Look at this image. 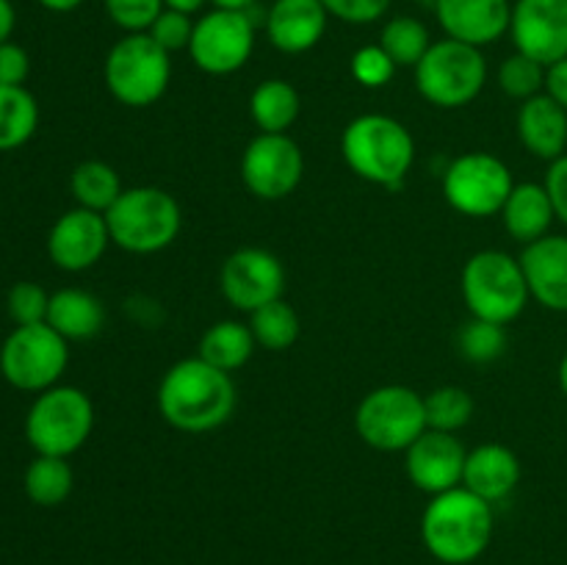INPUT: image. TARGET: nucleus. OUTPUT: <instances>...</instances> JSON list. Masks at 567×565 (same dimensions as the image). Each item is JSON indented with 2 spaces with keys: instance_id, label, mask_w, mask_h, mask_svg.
Returning a JSON list of instances; mask_svg holds the SVG:
<instances>
[{
  "instance_id": "f257e3e1",
  "label": "nucleus",
  "mask_w": 567,
  "mask_h": 565,
  "mask_svg": "<svg viewBox=\"0 0 567 565\" xmlns=\"http://www.w3.org/2000/svg\"><path fill=\"white\" fill-rule=\"evenodd\" d=\"M238 393L233 374L205 363L199 355L177 360L158 386V413L175 430L199 435L219 430L236 410Z\"/></svg>"
},
{
  "instance_id": "f03ea898",
  "label": "nucleus",
  "mask_w": 567,
  "mask_h": 565,
  "mask_svg": "<svg viewBox=\"0 0 567 565\" xmlns=\"http://www.w3.org/2000/svg\"><path fill=\"white\" fill-rule=\"evenodd\" d=\"M421 537L426 552L446 565H468L487 552L493 537V504L452 487L430 499L421 518Z\"/></svg>"
},
{
  "instance_id": "7ed1b4c3",
  "label": "nucleus",
  "mask_w": 567,
  "mask_h": 565,
  "mask_svg": "<svg viewBox=\"0 0 567 565\" xmlns=\"http://www.w3.org/2000/svg\"><path fill=\"white\" fill-rule=\"evenodd\" d=\"M341 155L365 183L399 188L415 161L413 133L388 114H360L343 127Z\"/></svg>"
},
{
  "instance_id": "20e7f679",
  "label": "nucleus",
  "mask_w": 567,
  "mask_h": 565,
  "mask_svg": "<svg viewBox=\"0 0 567 565\" xmlns=\"http://www.w3.org/2000/svg\"><path fill=\"white\" fill-rule=\"evenodd\" d=\"M111 244L131 255H153L175 244L183 210L169 192L158 186H133L105 210Z\"/></svg>"
},
{
  "instance_id": "39448f33",
  "label": "nucleus",
  "mask_w": 567,
  "mask_h": 565,
  "mask_svg": "<svg viewBox=\"0 0 567 565\" xmlns=\"http://www.w3.org/2000/svg\"><path fill=\"white\" fill-rule=\"evenodd\" d=\"M460 291L471 316L504 327L518 319L532 299L520 260L504 249H480L471 255L460 275Z\"/></svg>"
},
{
  "instance_id": "423d86ee",
  "label": "nucleus",
  "mask_w": 567,
  "mask_h": 565,
  "mask_svg": "<svg viewBox=\"0 0 567 565\" xmlns=\"http://www.w3.org/2000/svg\"><path fill=\"white\" fill-rule=\"evenodd\" d=\"M105 89L127 109L158 103L172 81V55L150 33H125L105 55Z\"/></svg>"
},
{
  "instance_id": "0eeeda50",
  "label": "nucleus",
  "mask_w": 567,
  "mask_h": 565,
  "mask_svg": "<svg viewBox=\"0 0 567 565\" xmlns=\"http://www.w3.org/2000/svg\"><path fill=\"white\" fill-rule=\"evenodd\" d=\"M94 430V404L75 386H53L37 393L25 413V438L37 454L70 458Z\"/></svg>"
},
{
  "instance_id": "6e6552de",
  "label": "nucleus",
  "mask_w": 567,
  "mask_h": 565,
  "mask_svg": "<svg viewBox=\"0 0 567 565\" xmlns=\"http://www.w3.org/2000/svg\"><path fill=\"white\" fill-rule=\"evenodd\" d=\"M487 83V61L480 48L441 39L432 42L424 59L415 66V89L435 109H463L474 103Z\"/></svg>"
},
{
  "instance_id": "1a4fd4ad",
  "label": "nucleus",
  "mask_w": 567,
  "mask_h": 565,
  "mask_svg": "<svg viewBox=\"0 0 567 565\" xmlns=\"http://www.w3.org/2000/svg\"><path fill=\"white\" fill-rule=\"evenodd\" d=\"M354 430L377 452H408L426 432L424 397L408 386H380L363 397L354 413Z\"/></svg>"
},
{
  "instance_id": "9d476101",
  "label": "nucleus",
  "mask_w": 567,
  "mask_h": 565,
  "mask_svg": "<svg viewBox=\"0 0 567 565\" xmlns=\"http://www.w3.org/2000/svg\"><path fill=\"white\" fill-rule=\"evenodd\" d=\"M66 338L59 336L48 321L42 325L14 327L0 343V374L17 391L42 393L59 386L66 363H70V347Z\"/></svg>"
},
{
  "instance_id": "9b49d317",
  "label": "nucleus",
  "mask_w": 567,
  "mask_h": 565,
  "mask_svg": "<svg viewBox=\"0 0 567 565\" xmlns=\"http://www.w3.org/2000/svg\"><path fill=\"white\" fill-rule=\"evenodd\" d=\"M513 188L515 181L509 166L498 155L482 150L463 153L443 172V197L457 214L471 219L502 214Z\"/></svg>"
},
{
  "instance_id": "f8f14e48",
  "label": "nucleus",
  "mask_w": 567,
  "mask_h": 565,
  "mask_svg": "<svg viewBox=\"0 0 567 565\" xmlns=\"http://www.w3.org/2000/svg\"><path fill=\"white\" fill-rule=\"evenodd\" d=\"M252 50L255 22L249 11L214 9L194 22L188 55L208 75H233L252 59Z\"/></svg>"
},
{
  "instance_id": "ddd939ff",
  "label": "nucleus",
  "mask_w": 567,
  "mask_h": 565,
  "mask_svg": "<svg viewBox=\"0 0 567 565\" xmlns=\"http://www.w3.org/2000/svg\"><path fill=\"white\" fill-rule=\"evenodd\" d=\"M302 175V147L288 133H258L241 155L244 186L266 203H277L297 192Z\"/></svg>"
},
{
  "instance_id": "4468645a",
  "label": "nucleus",
  "mask_w": 567,
  "mask_h": 565,
  "mask_svg": "<svg viewBox=\"0 0 567 565\" xmlns=\"http://www.w3.org/2000/svg\"><path fill=\"white\" fill-rule=\"evenodd\" d=\"M221 297L244 314H255L264 305L282 299L286 266L264 247H241L225 258L219 269Z\"/></svg>"
},
{
  "instance_id": "2eb2a0df",
  "label": "nucleus",
  "mask_w": 567,
  "mask_h": 565,
  "mask_svg": "<svg viewBox=\"0 0 567 565\" xmlns=\"http://www.w3.org/2000/svg\"><path fill=\"white\" fill-rule=\"evenodd\" d=\"M509 37L543 66L567 59V0H515Z\"/></svg>"
},
{
  "instance_id": "dca6fc26",
  "label": "nucleus",
  "mask_w": 567,
  "mask_h": 565,
  "mask_svg": "<svg viewBox=\"0 0 567 565\" xmlns=\"http://www.w3.org/2000/svg\"><path fill=\"white\" fill-rule=\"evenodd\" d=\"M468 449L454 432L426 430L404 452V471L419 491L437 496L463 485Z\"/></svg>"
},
{
  "instance_id": "f3484780",
  "label": "nucleus",
  "mask_w": 567,
  "mask_h": 565,
  "mask_svg": "<svg viewBox=\"0 0 567 565\" xmlns=\"http://www.w3.org/2000/svg\"><path fill=\"white\" fill-rule=\"evenodd\" d=\"M111 236L105 216L75 205L61 214L48 233V255L64 271H86L103 260Z\"/></svg>"
},
{
  "instance_id": "a211bd4d",
  "label": "nucleus",
  "mask_w": 567,
  "mask_h": 565,
  "mask_svg": "<svg viewBox=\"0 0 567 565\" xmlns=\"http://www.w3.org/2000/svg\"><path fill=\"white\" fill-rule=\"evenodd\" d=\"M435 14L449 39L485 48L509 33V0H435Z\"/></svg>"
},
{
  "instance_id": "6ab92c4d",
  "label": "nucleus",
  "mask_w": 567,
  "mask_h": 565,
  "mask_svg": "<svg viewBox=\"0 0 567 565\" xmlns=\"http://www.w3.org/2000/svg\"><path fill=\"white\" fill-rule=\"evenodd\" d=\"M529 297L551 314H567V236H548L526 244L520 253Z\"/></svg>"
},
{
  "instance_id": "aec40b11",
  "label": "nucleus",
  "mask_w": 567,
  "mask_h": 565,
  "mask_svg": "<svg viewBox=\"0 0 567 565\" xmlns=\"http://www.w3.org/2000/svg\"><path fill=\"white\" fill-rule=\"evenodd\" d=\"M327 20L321 0H275L266 14V37L280 53H308L324 39Z\"/></svg>"
},
{
  "instance_id": "412c9836",
  "label": "nucleus",
  "mask_w": 567,
  "mask_h": 565,
  "mask_svg": "<svg viewBox=\"0 0 567 565\" xmlns=\"http://www.w3.org/2000/svg\"><path fill=\"white\" fill-rule=\"evenodd\" d=\"M520 144L526 153L540 161H557L567 153V111L551 94H537L520 103L518 120H515Z\"/></svg>"
},
{
  "instance_id": "4be33fe9",
  "label": "nucleus",
  "mask_w": 567,
  "mask_h": 565,
  "mask_svg": "<svg viewBox=\"0 0 567 565\" xmlns=\"http://www.w3.org/2000/svg\"><path fill=\"white\" fill-rule=\"evenodd\" d=\"M520 460L504 443H482L465 458L463 487L485 502H502L518 487Z\"/></svg>"
},
{
  "instance_id": "5701e85b",
  "label": "nucleus",
  "mask_w": 567,
  "mask_h": 565,
  "mask_svg": "<svg viewBox=\"0 0 567 565\" xmlns=\"http://www.w3.org/2000/svg\"><path fill=\"white\" fill-rule=\"evenodd\" d=\"M498 216H502L504 230L509 233V238L524 244V247L548 236L554 219H557L551 197H548L543 183H515L513 194L507 197Z\"/></svg>"
},
{
  "instance_id": "b1692460",
  "label": "nucleus",
  "mask_w": 567,
  "mask_h": 565,
  "mask_svg": "<svg viewBox=\"0 0 567 565\" xmlns=\"http://www.w3.org/2000/svg\"><path fill=\"white\" fill-rule=\"evenodd\" d=\"M48 325L66 341H89L105 327V305L86 288H61L50 294Z\"/></svg>"
},
{
  "instance_id": "393cba45",
  "label": "nucleus",
  "mask_w": 567,
  "mask_h": 565,
  "mask_svg": "<svg viewBox=\"0 0 567 565\" xmlns=\"http://www.w3.org/2000/svg\"><path fill=\"white\" fill-rule=\"evenodd\" d=\"M255 347H258V341H255L252 330H249V321L244 325L238 319H221L203 332L197 355L205 363L233 374V371L249 363Z\"/></svg>"
},
{
  "instance_id": "a878e982",
  "label": "nucleus",
  "mask_w": 567,
  "mask_h": 565,
  "mask_svg": "<svg viewBox=\"0 0 567 565\" xmlns=\"http://www.w3.org/2000/svg\"><path fill=\"white\" fill-rule=\"evenodd\" d=\"M299 111H302V97L297 86L282 78H269L249 94V116L260 133H288Z\"/></svg>"
},
{
  "instance_id": "bb28decb",
  "label": "nucleus",
  "mask_w": 567,
  "mask_h": 565,
  "mask_svg": "<svg viewBox=\"0 0 567 565\" xmlns=\"http://www.w3.org/2000/svg\"><path fill=\"white\" fill-rule=\"evenodd\" d=\"M25 496L39 507H59L70 499L75 487V474L66 458H50V454H37L28 463L25 476H22Z\"/></svg>"
},
{
  "instance_id": "cd10ccee",
  "label": "nucleus",
  "mask_w": 567,
  "mask_h": 565,
  "mask_svg": "<svg viewBox=\"0 0 567 565\" xmlns=\"http://www.w3.org/2000/svg\"><path fill=\"white\" fill-rule=\"evenodd\" d=\"M39 127V103L25 86H0V153L20 150Z\"/></svg>"
},
{
  "instance_id": "c85d7f7f",
  "label": "nucleus",
  "mask_w": 567,
  "mask_h": 565,
  "mask_svg": "<svg viewBox=\"0 0 567 565\" xmlns=\"http://www.w3.org/2000/svg\"><path fill=\"white\" fill-rule=\"evenodd\" d=\"M70 192L81 208L105 214V210L120 199V194L125 192V188H122L120 172H116L114 166L105 164V161L92 158L81 161V164L72 170Z\"/></svg>"
},
{
  "instance_id": "c756f323",
  "label": "nucleus",
  "mask_w": 567,
  "mask_h": 565,
  "mask_svg": "<svg viewBox=\"0 0 567 565\" xmlns=\"http://www.w3.org/2000/svg\"><path fill=\"white\" fill-rule=\"evenodd\" d=\"M249 330H252L258 347L269 349V352H286L299 341L302 321L286 299H275L249 314Z\"/></svg>"
},
{
  "instance_id": "7c9ffc66",
  "label": "nucleus",
  "mask_w": 567,
  "mask_h": 565,
  "mask_svg": "<svg viewBox=\"0 0 567 565\" xmlns=\"http://www.w3.org/2000/svg\"><path fill=\"white\" fill-rule=\"evenodd\" d=\"M380 44L396 61V66H413L415 70L426 50L432 48V39L424 22H419L415 17H393L382 28Z\"/></svg>"
},
{
  "instance_id": "2f4dec72",
  "label": "nucleus",
  "mask_w": 567,
  "mask_h": 565,
  "mask_svg": "<svg viewBox=\"0 0 567 565\" xmlns=\"http://www.w3.org/2000/svg\"><path fill=\"white\" fill-rule=\"evenodd\" d=\"M424 408H426V427L430 430H441V432H454L463 430V427L471 424L474 419V397H471L465 388L460 386H441L435 391H430L424 397Z\"/></svg>"
},
{
  "instance_id": "473e14b6",
  "label": "nucleus",
  "mask_w": 567,
  "mask_h": 565,
  "mask_svg": "<svg viewBox=\"0 0 567 565\" xmlns=\"http://www.w3.org/2000/svg\"><path fill=\"white\" fill-rule=\"evenodd\" d=\"M546 72L548 66H543L540 61L529 59V55L515 50L513 55H507V59L498 64L496 81L498 89H502L507 97L524 103V100L537 97V94L546 92Z\"/></svg>"
},
{
  "instance_id": "72a5a7b5",
  "label": "nucleus",
  "mask_w": 567,
  "mask_h": 565,
  "mask_svg": "<svg viewBox=\"0 0 567 565\" xmlns=\"http://www.w3.org/2000/svg\"><path fill=\"white\" fill-rule=\"evenodd\" d=\"M457 349L465 360H471V363H493V360L502 358L504 349H507V330H504V325H496V321L471 316V319L460 327Z\"/></svg>"
},
{
  "instance_id": "f704fd0d",
  "label": "nucleus",
  "mask_w": 567,
  "mask_h": 565,
  "mask_svg": "<svg viewBox=\"0 0 567 565\" xmlns=\"http://www.w3.org/2000/svg\"><path fill=\"white\" fill-rule=\"evenodd\" d=\"M48 308H50V294L44 291L39 282L22 280L14 282L6 297V310H9L11 321L17 327H28V325H42L48 321Z\"/></svg>"
},
{
  "instance_id": "c9c22d12",
  "label": "nucleus",
  "mask_w": 567,
  "mask_h": 565,
  "mask_svg": "<svg viewBox=\"0 0 567 565\" xmlns=\"http://www.w3.org/2000/svg\"><path fill=\"white\" fill-rule=\"evenodd\" d=\"M103 6L109 20L125 33H147L164 11V0H103Z\"/></svg>"
},
{
  "instance_id": "e433bc0d",
  "label": "nucleus",
  "mask_w": 567,
  "mask_h": 565,
  "mask_svg": "<svg viewBox=\"0 0 567 565\" xmlns=\"http://www.w3.org/2000/svg\"><path fill=\"white\" fill-rule=\"evenodd\" d=\"M352 75L360 86L382 89L396 75V61L382 50V44H363L352 55Z\"/></svg>"
},
{
  "instance_id": "4c0bfd02",
  "label": "nucleus",
  "mask_w": 567,
  "mask_h": 565,
  "mask_svg": "<svg viewBox=\"0 0 567 565\" xmlns=\"http://www.w3.org/2000/svg\"><path fill=\"white\" fill-rule=\"evenodd\" d=\"M147 33L172 55L177 50H188L194 37V20L188 14H181V11L164 9Z\"/></svg>"
},
{
  "instance_id": "58836bf2",
  "label": "nucleus",
  "mask_w": 567,
  "mask_h": 565,
  "mask_svg": "<svg viewBox=\"0 0 567 565\" xmlns=\"http://www.w3.org/2000/svg\"><path fill=\"white\" fill-rule=\"evenodd\" d=\"M327 14L352 25H369L382 20L391 9V0H321Z\"/></svg>"
},
{
  "instance_id": "ea45409f",
  "label": "nucleus",
  "mask_w": 567,
  "mask_h": 565,
  "mask_svg": "<svg viewBox=\"0 0 567 565\" xmlns=\"http://www.w3.org/2000/svg\"><path fill=\"white\" fill-rule=\"evenodd\" d=\"M28 75H31L28 50L11 39L0 44V86H25Z\"/></svg>"
},
{
  "instance_id": "a19ab883",
  "label": "nucleus",
  "mask_w": 567,
  "mask_h": 565,
  "mask_svg": "<svg viewBox=\"0 0 567 565\" xmlns=\"http://www.w3.org/2000/svg\"><path fill=\"white\" fill-rule=\"evenodd\" d=\"M543 186H546L548 197H551L554 214H557V219L567 227V153L548 164Z\"/></svg>"
},
{
  "instance_id": "79ce46f5",
  "label": "nucleus",
  "mask_w": 567,
  "mask_h": 565,
  "mask_svg": "<svg viewBox=\"0 0 567 565\" xmlns=\"http://www.w3.org/2000/svg\"><path fill=\"white\" fill-rule=\"evenodd\" d=\"M546 94H551L559 105L567 111V59L548 66L546 72Z\"/></svg>"
},
{
  "instance_id": "37998d69",
  "label": "nucleus",
  "mask_w": 567,
  "mask_h": 565,
  "mask_svg": "<svg viewBox=\"0 0 567 565\" xmlns=\"http://www.w3.org/2000/svg\"><path fill=\"white\" fill-rule=\"evenodd\" d=\"M17 25V11L11 0H0V44L9 42Z\"/></svg>"
},
{
  "instance_id": "c03bdc74",
  "label": "nucleus",
  "mask_w": 567,
  "mask_h": 565,
  "mask_svg": "<svg viewBox=\"0 0 567 565\" xmlns=\"http://www.w3.org/2000/svg\"><path fill=\"white\" fill-rule=\"evenodd\" d=\"M208 3V0H164V9H172V11H181V14H197L203 6Z\"/></svg>"
},
{
  "instance_id": "a18cd8bd",
  "label": "nucleus",
  "mask_w": 567,
  "mask_h": 565,
  "mask_svg": "<svg viewBox=\"0 0 567 565\" xmlns=\"http://www.w3.org/2000/svg\"><path fill=\"white\" fill-rule=\"evenodd\" d=\"M42 9L55 11V14H66V11H75L78 6H83V0H37Z\"/></svg>"
},
{
  "instance_id": "49530a36",
  "label": "nucleus",
  "mask_w": 567,
  "mask_h": 565,
  "mask_svg": "<svg viewBox=\"0 0 567 565\" xmlns=\"http://www.w3.org/2000/svg\"><path fill=\"white\" fill-rule=\"evenodd\" d=\"M214 3V9H225V11H249L258 0H208Z\"/></svg>"
},
{
  "instance_id": "de8ad7c7",
  "label": "nucleus",
  "mask_w": 567,
  "mask_h": 565,
  "mask_svg": "<svg viewBox=\"0 0 567 565\" xmlns=\"http://www.w3.org/2000/svg\"><path fill=\"white\" fill-rule=\"evenodd\" d=\"M557 377H559V391H563L565 399H567V352L563 355V360H559Z\"/></svg>"
},
{
  "instance_id": "09e8293b",
  "label": "nucleus",
  "mask_w": 567,
  "mask_h": 565,
  "mask_svg": "<svg viewBox=\"0 0 567 565\" xmlns=\"http://www.w3.org/2000/svg\"><path fill=\"white\" fill-rule=\"evenodd\" d=\"M419 3H435V0H419Z\"/></svg>"
}]
</instances>
